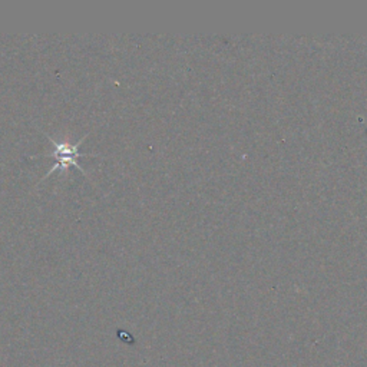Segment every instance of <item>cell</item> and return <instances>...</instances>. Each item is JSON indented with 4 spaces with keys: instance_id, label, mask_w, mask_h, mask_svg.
<instances>
[{
    "instance_id": "cell-1",
    "label": "cell",
    "mask_w": 367,
    "mask_h": 367,
    "mask_svg": "<svg viewBox=\"0 0 367 367\" xmlns=\"http://www.w3.org/2000/svg\"><path fill=\"white\" fill-rule=\"evenodd\" d=\"M48 138H49V141L55 145V150H53V153H51V154H43L45 157H53L55 158V165L49 170V172L46 174V177H49L52 172H55L56 170H62V168H66V167H71V165H75V167H78L83 174H86L85 172V170L82 168V165H81V162L78 161L81 157H93V154H83V153H81L79 151V147H81V144L85 141V137L83 138H81L78 143H75V144H71V143H59V141H56L55 138H52V137H49V135H46Z\"/></svg>"
}]
</instances>
